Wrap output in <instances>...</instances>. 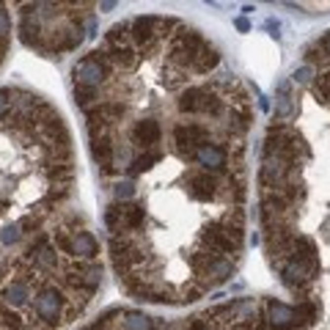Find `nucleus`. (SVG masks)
<instances>
[{
    "label": "nucleus",
    "instance_id": "nucleus-1",
    "mask_svg": "<svg viewBox=\"0 0 330 330\" xmlns=\"http://www.w3.org/2000/svg\"><path fill=\"white\" fill-rule=\"evenodd\" d=\"M116 75V66L110 61V55L105 52V47H96L91 50L85 58H80L72 69V80L75 85H82V88H99L108 77Z\"/></svg>",
    "mask_w": 330,
    "mask_h": 330
},
{
    "label": "nucleus",
    "instance_id": "nucleus-2",
    "mask_svg": "<svg viewBox=\"0 0 330 330\" xmlns=\"http://www.w3.org/2000/svg\"><path fill=\"white\" fill-rule=\"evenodd\" d=\"M193 163L201 165V171H209V173H231V171H240V165H231L229 163V149L215 143V140H206L196 152L190 154Z\"/></svg>",
    "mask_w": 330,
    "mask_h": 330
},
{
    "label": "nucleus",
    "instance_id": "nucleus-3",
    "mask_svg": "<svg viewBox=\"0 0 330 330\" xmlns=\"http://www.w3.org/2000/svg\"><path fill=\"white\" fill-rule=\"evenodd\" d=\"M171 135H173V143L179 146V152L184 154V160H190V154L196 152L201 143L212 140L209 129L204 127V124H198V121H179V124H173Z\"/></svg>",
    "mask_w": 330,
    "mask_h": 330
},
{
    "label": "nucleus",
    "instance_id": "nucleus-4",
    "mask_svg": "<svg viewBox=\"0 0 330 330\" xmlns=\"http://www.w3.org/2000/svg\"><path fill=\"white\" fill-rule=\"evenodd\" d=\"M129 140H132V146L138 149L135 154L140 152H157V146L163 143V127H160L157 119H140L132 124L129 129Z\"/></svg>",
    "mask_w": 330,
    "mask_h": 330
},
{
    "label": "nucleus",
    "instance_id": "nucleus-5",
    "mask_svg": "<svg viewBox=\"0 0 330 330\" xmlns=\"http://www.w3.org/2000/svg\"><path fill=\"white\" fill-rule=\"evenodd\" d=\"M69 248H72V259H80V261H96L99 256V242L96 237L91 234L85 226L77 229L75 226V217H69Z\"/></svg>",
    "mask_w": 330,
    "mask_h": 330
},
{
    "label": "nucleus",
    "instance_id": "nucleus-6",
    "mask_svg": "<svg viewBox=\"0 0 330 330\" xmlns=\"http://www.w3.org/2000/svg\"><path fill=\"white\" fill-rule=\"evenodd\" d=\"M264 325L273 330H300L294 305H286V303H281V300H267Z\"/></svg>",
    "mask_w": 330,
    "mask_h": 330
},
{
    "label": "nucleus",
    "instance_id": "nucleus-7",
    "mask_svg": "<svg viewBox=\"0 0 330 330\" xmlns=\"http://www.w3.org/2000/svg\"><path fill=\"white\" fill-rule=\"evenodd\" d=\"M160 160H163V152H160V149L157 152H140V154H135L132 163L124 168V173H127L129 179H135V176H140V173H146L154 163H160Z\"/></svg>",
    "mask_w": 330,
    "mask_h": 330
},
{
    "label": "nucleus",
    "instance_id": "nucleus-8",
    "mask_svg": "<svg viewBox=\"0 0 330 330\" xmlns=\"http://www.w3.org/2000/svg\"><path fill=\"white\" fill-rule=\"evenodd\" d=\"M121 319H124V330H157L154 319L140 311H121Z\"/></svg>",
    "mask_w": 330,
    "mask_h": 330
},
{
    "label": "nucleus",
    "instance_id": "nucleus-9",
    "mask_svg": "<svg viewBox=\"0 0 330 330\" xmlns=\"http://www.w3.org/2000/svg\"><path fill=\"white\" fill-rule=\"evenodd\" d=\"M22 237H28V234H25V229H22V223H19V220H14V223H8V226H3V231H0V242H3L6 248L17 245Z\"/></svg>",
    "mask_w": 330,
    "mask_h": 330
},
{
    "label": "nucleus",
    "instance_id": "nucleus-10",
    "mask_svg": "<svg viewBox=\"0 0 330 330\" xmlns=\"http://www.w3.org/2000/svg\"><path fill=\"white\" fill-rule=\"evenodd\" d=\"M75 102L82 110L94 108L96 102H102L99 99V88H82V85H75Z\"/></svg>",
    "mask_w": 330,
    "mask_h": 330
},
{
    "label": "nucleus",
    "instance_id": "nucleus-11",
    "mask_svg": "<svg viewBox=\"0 0 330 330\" xmlns=\"http://www.w3.org/2000/svg\"><path fill=\"white\" fill-rule=\"evenodd\" d=\"M305 58H308V61H317V58L325 61V58H330V31L319 39L317 44H311L308 50H305Z\"/></svg>",
    "mask_w": 330,
    "mask_h": 330
},
{
    "label": "nucleus",
    "instance_id": "nucleus-12",
    "mask_svg": "<svg viewBox=\"0 0 330 330\" xmlns=\"http://www.w3.org/2000/svg\"><path fill=\"white\" fill-rule=\"evenodd\" d=\"M113 198H116V204H129V198H135V184L132 182H116Z\"/></svg>",
    "mask_w": 330,
    "mask_h": 330
},
{
    "label": "nucleus",
    "instance_id": "nucleus-13",
    "mask_svg": "<svg viewBox=\"0 0 330 330\" xmlns=\"http://www.w3.org/2000/svg\"><path fill=\"white\" fill-rule=\"evenodd\" d=\"M314 96H317L319 102H330V72L317 77V82H314Z\"/></svg>",
    "mask_w": 330,
    "mask_h": 330
},
{
    "label": "nucleus",
    "instance_id": "nucleus-14",
    "mask_svg": "<svg viewBox=\"0 0 330 330\" xmlns=\"http://www.w3.org/2000/svg\"><path fill=\"white\" fill-rule=\"evenodd\" d=\"M289 116H292V96L278 94V99H275V121H284Z\"/></svg>",
    "mask_w": 330,
    "mask_h": 330
},
{
    "label": "nucleus",
    "instance_id": "nucleus-15",
    "mask_svg": "<svg viewBox=\"0 0 330 330\" xmlns=\"http://www.w3.org/2000/svg\"><path fill=\"white\" fill-rule=\"evenodd\" d=\"M317 77V72H314V66L311 64H305V66H300V69H294V75H292V82H297V85H308V82Z\"/></svg>",
    "mask_w": 330,
    "mask_h": 330
},
{
    "label": "nucleus",
    "instance_id": "nucleus-16",
    "mask_svg": "<svg viewBox=\"0 0 330 330\" xmlns=\"http://www.w3.org/2000/svg\"><path fill=\"white\" fill-rule=\"evenodd\" d=\"M14 96H17V91H11V88H0V119H3L8 110H11Z\"/></svg>",
    "mask_w": 330,
    "mask_h": 330
},
{
    "label": "nucleus",
    "instance_id": "nucleus-17",
    "mask_svg": "<svg viewBox=\"0 0 330 330\" xmlns=\"http://www.w3.org/2000/svg\"><path fill=\"white\" fill-rule=\"evenodd\" d=\"M187 330H212V328H209V322H206L204 317H196V319H193V325H190Z\"/></svg>",
    "mask_w": 330,
    "mask_h": 330
},
{
    "label": "nucleus",
    "instance_id": "nucleus-18",
    "mask_svg": "<svg viewBox=\"0 0 330 330\" xmlns=\"http://www.w3.org/2000/svg\"><path fill=\"white\" fill-rule=\"evenodd\" d=\"M234 25H237V31H242V33H248V31H250V22H248L245 17H240V19L234 22Z\"/></svg>",
    "mask_w": 330,
    "mask_h": 330
},
{
    "label": "nucleus",
    "instance_id": "nucleus-19",
    "mask_svg": "<svg viewBox=\"0 0 330 330\" xmlns=\"http://www.w3.org/2000/svg\"><path fill=\"white\" fill-rule=\"evenodd\" d=\"M96 8H99V11H113V8H116V3H99Z\"/></svg>",
    "mask_w": 330,
    "mask_h": 330
}]
</instances>
